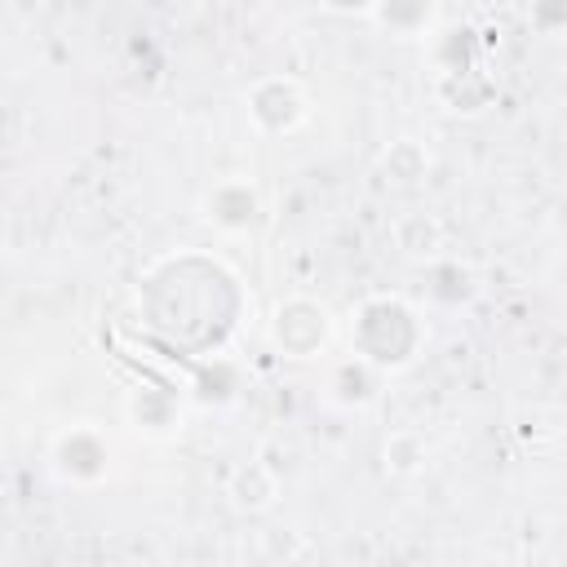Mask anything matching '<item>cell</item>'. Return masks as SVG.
I'll return each mask as SVG.
<instances>
[{
  "label": "cell",
  "instance_id": "obj_11",
  "mask_svg": "<svg viewBox=\"0 0 567 567\" xmlns=\"http://www.w3.org/2000/svg\"><path fill=\"white\" fill-rule=\"evenodd\" d=\"M381 461H385V474H394V478H412V474L425 470L430 447H425V439H421L416 430H394V434L385 439V447H381Z\"/></svg>",
  "mask_w": 567,
  "mask_h": 567
},
{
  "label": "cell",
  "instance_id": "obj_3",
  "mask_svg": "<svg viewBox=\"0 0 567 567\" xmlns=\"http://www.w3.org/2000/svg\"><path fill=\"white\" fill-rule=\"evenodd\" d=\"M244 115L261 137H288L310 120V97L292 75H261L244 93Z\"/></svg>",
  "mask_w": 567,
  "mask_h": 567
},
{
  "label": "cell",
  "instance_id": "obj_7",
  "mask_svg": "<svg viewBox=\"0 0 567 567\" xmlns=\"http://www.w3.org/2000/svg\"><path fill=\"white\" fill-rule=\"evenodd\" d=\"M279 496V474L266 465V461H244L235 474H230V501L248 514H261L270 509Z\"/></svg>",
  "mask_w": 567,
  "mask_h": 567
},
{
  "label": "cell",
  "instance_id": "obj_2",
  "mask_svg": "<svg viewBox=\"0 0 567 567\" xmlns=\"http://www.w3.org/2000/svg\"><path fill=\"white\" fill-rule=\"evenodd\" d=\"M337 337V319L315 297H288L270 315V346L284 359H319Z\"/></svg>",
  "mask_w": 567,
  "mask_h": 567
},
{
  "label": "cell",
  "instance_id": "obj_8",
  "mask_svg": "<svg viewBox=\"0 0 567 567\" xmlns=\"http://www.w3.org/2000/svg\"><path fill=\"white\" fill-rule=\"evenodd\" d=\"M381 31L408 40V35H421L430 31V18H434V0H377L372 13H368Z\"/></svg>",
  "mask_w": 567,
  "mask_h": 567
},
{
  "label": "cell",
  "instance_id": "obj_4",
  "mask_svg": "<svg viewBox=\"0 0 567 567\" xmlns=\"http://www.w3.org/2000/svg\"><path fill=\"white\" fill-rule=\"evenodd\" d=\"M49 470L66 487H97L111 474V443L97 425H66L49 443Z\"/></svg>",
  "mask_w": 567,
  "mask_h": 567
},
{
  "label": "cell",
  "instance_id": "obj_6",
  "mask_svg": "<svg viewBox=\"0 0 567 567\" xmlns=\"http://www.w3.org/2000/svg\"><path fill=\"white\" fill-rule=\"evenodd\" d=\"M381 377H385V372H377L368 359H359V354L350 350V354L337 359L332 372H328V399L341 403V408H363V403L377 399Z\"/></svg>",
  "mask_w": 567,
  "mask_h": 567
},
{
  "label": "cell",
  "instance_id": "obj_9",
  "mask_svg": "<svg viewBox=\"0 0 567 567\" xmlns=\"http://www.w3.org/2000/svg\"><path fill=\"white\" fill-rule=\"evenodd\" d=\"M381 173H385V182H394V186H416V182L430 173V151H425L421 142H412V137H399V142H390V151L381 155Z\"/></svg>",
  "mask_w": 567,
  "mask_h": 567
},
{
  "label": "cell",
  "instance_id": "obj_10",
  "mask_svg": "<svg viewBox=\"0 0 567 567\" xmlns=\"http://www.w3.org/2000/svg\"><path fill=\"white\" fill-rule=\"evenodd\" d=\"M128 421L146 434H168L177 425V403L164 390H133L128 394Z\"/></svg>",
  "mask_w": 567,
  "mask_h": 567
},
{
  "label": "cell",
  "instance_id": "obj_12",
  "mask_svg": "<svg viewBox=\"0 0 567 567\" xmlns=\"http://www.w3.org/2000/svg\"><path fill=\"white\" fill-rule=\"evenodd\" d=\"M377 0H319V9L328 13H341V18H368Z\"/></svg>",
  "mask_w": 567,
  "mask_h": 567
},
{
  "label": "cell",
  "instance_id": "obj_5",
  "mask_svg": "<svg viewBox=\"0 0 567 567\" xmlns=\"http://www.w3.org/2000/svg\"><path fill=\"white\" fill-rule=\"evenodd\" d=\"M204 221H213L226 235H248L266 221V204L248 177H226L204 195Z\"/></svg>",
  "mask_w": 567,
  "mask_h": 567
},
{
  "label": "cell",
  "instance_id": "obj_1",
  "mask_svg": "<svg viewBox=\"0 0 567 567\" xmlns=\"http://www.w3.org/2000/svg\"><path fill=\"white\" fill-rule=\"evenodd\" d=\"M346 337H350V350L359 359H368L377 372H403L421 359L430 328L412 301H403L394 292H377L354 306Z\"/></svg>",
  "mask_w": 567,
  "mask_h": 567
}]
</instances>
